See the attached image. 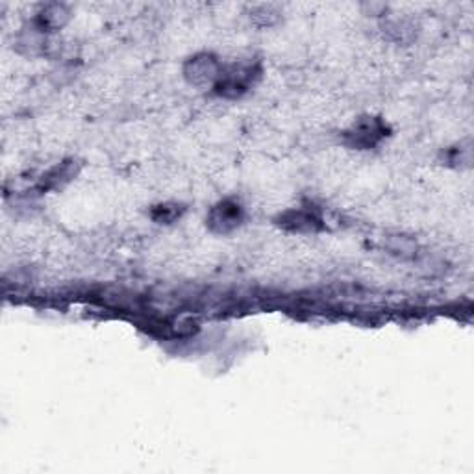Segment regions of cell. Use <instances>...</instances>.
Here are the masks:
<instances>
[{
  "label": "cell",
  "mask_w": 474,
  "mask_h": 474,
  "mask_svg": "<svg viewBox=\"0 0 474 474\" xmlns=\"http://www.w3.org/2000/svg\"><path fill=\"white\" fill-rule=\"evenodd\" d=\"M282 17V12L274 4H260L251 10V21L260 29H270Z\"/></svg>",
  "instance_id": "obj_11"
},
{
  "label": "cell",
  "mask_w": 474,
  "mask_h": 474,
  "mask_svg": "<svg viewBox=\"0 0 474 474\" xmlns=\"http://www.w3.org/2000/svg\"><path fill=\"white\" fill-rule=\"evenodd\" d=\"M439 162L445 167L453 169H469L472 163V143L470 139L460 141L453 146H446L439 154Z\"/></svg>",
  "instance_id": "obj_9"
},
{
  "label": "cell",
  "mask_w": 474,
  "mask_h": 474,
  "mask_svg": "<svg viewBox=\"0 0 474 474\" xmlns=\"http://www.w3.org/2000/svg\"><path fill=\"white\" fill-rule=\"evenodd\" d=\"M391 136V127L384 117L362 115L343 132V143L354 151H370Z\"/></svg>",
  "instance_id": "obj_2"
},
{
  "label": "cell",
  "mask_w": 474,
  "mask_h": 474,
  "mask_svg": "<svg viewBox=\"0 0 474 474\" xmlns=\"http://www.w3.org/2000/svg\"><path fill=\"white\" fill-rule=\"evenodd\" d=\"M186 204L182 203H160L154 204L148 212V217H151L156 224H163V227H169V224H174L180 220L186 213Z\"/></svg>",
  "instance_id": "obj_10"
},
{
  "label": "cell",
  "mask_w": 474,
  "mask_h": 474,
  "mask_svg": "<svg viewBox=\"0 0 474 474\" xmlns=\"http://www.w3.org/2000/svg\"><path fill=\"white\" fill-rule=\"evenodd\" d=\"M382 29H384V36H387V39L398 45H410L412 41H415L419 34V24L410 17L386 19Z\"/></svg>",
  "instance_id": "obj_8"
},
{
  "label": "cell",
  "mask_w": 474,
  "mask_h": 474,
  "mask_svg": "<svg viewBox=\"0 0 474 474\" xmlns=\"http://www.w3.org/2000/svg\"><path fill=\"white\" fill-rule=\"evenodd\" d=\"M79 169L80 165L74 162V160H67V162H62L58 165H54L53 169H48L43 177L39 179L36 189L39 193H45V191H53V189H60L63 187L65 184H69L74 177L79 174Z\"/></svg>",
  "instance_id": "obj_7"
},
{
  "label": "cell",
  "mask_w": 474,
  "mask_h": 474,
  "mask_svg": "<svg viewBox=\"0 0 474 474\" xmlns=\"http://www.w3.org/2000/svg\"><path fill=\"white\" fill-rule=\"evenodd\" d=\"M72 17V12L67 4L62 3H48L37 8L30 24L45 36H53L63 30Z\"/></svg>",
  "instance_id": "obj_6"
},
{
  "label": "cell",
  "mask_w": 474,
  "mask_h": 474,
  "mask_svg": "<svg viewBox=\"0 0 474 474\" xmlns=\"http://www.w3.org/2000/svg\"><path fill=\"white\" fill-rule=\"evenodd\" d=\"M220 71L222 63L213 53H196L189 56L182 67L186 82L196 87H213Z\"/></svg>",
  "instance_id": "obj_5"
},
{
  "label": "cell",
  "mask_w": 474,
  "mask_h": 474,
  "mask_svg": "<svg viewBox=\"0 0 474 474\" xmlns=\"http://www.w3.org/2000/svg\"><path fill=\"white\" fill-rule=\"evenodd\" d=\"M262 74L263 67L258 60L222 65V71L212 89L220 98L236 101V98L245 96L253 87H256V84L262 80Z\"/></svg>",
  "instance_id": "obj_1"
},
{
  "label": "cell",
  "mask_w": 474,
  "mask_h": 474,
  "mask_svg": "<svg viewBox=\"0 0 474 474\" xmlns=\"http://www.w3.org/2000/svg\"><path fill=\"white\" fill-rule=\"evenodd\" d=\"M246 219L245 206L234 196L222 198L213 204L206 215V227L217 236H229L243 227Z\"/></svg>",
  "instance_id": "obj_4"
},
{
  "label": "cell",
  "mask_w": 474,
  "mask_h": 474,
  "mask_svg": "<svg viewBox=\"0 0 474 474\" xmlns=\"http://www.w3.org/2000/svg\"><path fill=\"white\" fill-rule=\"evenodd\" d=\"M274 224L279 229L291 234H317L327 229L322 210L312 204L289 208L274 217Z\"/></svg>",
  "instance_id": "obj_3"
}]
</instances>
